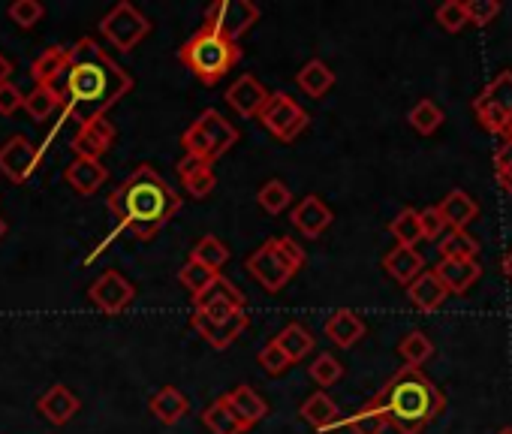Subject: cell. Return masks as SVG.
Here are the masks:
<instances>
[{
	"mask_svg": "<svg viewBox=\"0 0 512 434\" xmlns=\"http://www.w3.org/2000/svg\"><path fill=\"white\" fill-rule=\"evenodd\" d=\"M293 224L302 236L308 239H320L329 227H332V208L320 199V196H305L296 208H293Z\"/></svg>",
	"mask_w": 512,
	"mask_h": 434,
	"instance_id": "obj_16",
	"label": "cell"
},
{
	"mask_svg": "<svg viewBox=\"0 0 512 434\" xmlns=\"http://www.w3.org/2000/svg\"><path fill=\"white\" fill-rule=\"evenodd\" d=\"M434 275L446 287V293H458L461 296V293H467L482 278V266L476 260H440Z\"/></svg>",
	"mask_w": 512,
	"mask_h": 434,
	"instance_id": "obj_18",
	"label": "cell"
},
{
	"mask_svg": "<svg viewBox=\"0 0 512 434\" xmlns=\"http://www.w3.org/2000/svg\"><path fill=\"white\" fill-rule=\"evenodd\" d=\"M136 290L133 284L118 275V272H106L91 284V302L103 311V314H121L130 302H133Z\"/></svg>",
	"mask_w": 512,
	"mask_h": 434,
	"instance_id": "obj_13",
	"label": "cell"
},
{
	"mask_svg": "<svg viewBox=\"0 0 512 434\" xmlns=\"http://www.w3.org/2000/svg\"><path fill=\"white\" fill-rule=\"evenodd\" d=\"M473 112L488 133H503L512 118V70L497 73V79L485 85V91L473 100Z\"/></svg>",
	"mask_w": 512,
	"mask_h": 434,
	"instance_id": "obj_7",
	"label": "cell"
},
{
	"mask_svg": "<svg viewBox=\"0 0 512 434\" xmlns=\"http://www.w3.org/2000/svg\"><path fill=\"white\" fill-rule=\"evenodd\" d=\"M503 139H512V118H509L506 127H503Z\"/></svg>",
	"mask_w": 512,
	"mask_h": 434,
	"instance_id": "obj_52",
	"label": "cell"
},
{
	"mask_svg": "<svg viewBox=\"0 0 512 434\" xmlns=\"http://www.w3.org/2000/svg\"><path fill=\"white\" fill-rule=\"evenodd\" d=\"M332 85H335V73H332L323 61H308V64L299 70V88H302L308 97H314V100H320L323 94H329Z\"/></svg>",
	"mask_w": 512,
	"mask_h": 434,
	"instance_id": "obj_31",
	"label": "cell"
},
{
	"mask_svg": "<svg viewBox=\"0 0 512 434\" xmlns=\"http://www.w3.org/2000/svg\"><path fill=\"white\" fill-rule=\"evenodd\" d=\"M190 260L199 263V266H205L208 272L220 275V266H226V260H229V248H226L217 236H202V239L196 242Z\"/></svg>",
	"mask_w": 512,
	"mask_h": 434,
	"instance_id": "obj_34",
	"label": "cell"
},
{
	"mask_svg": "<svg viewBox=\"0 0 512 434\" xmlns=\"http://www.w3.org/2000/svg\"><path fill=\"white\" fill-rule=\"evenodd\" d=\"M25 106V94L13 85V82H4L0 85V115H13Z\"/></svg>",
	"mask_w": 512,
	"mask_h": 434,
	"instance_id": "obj_49",
	"label": "cell"
},
{
	"mask_svg": "<svg viewBox=\"0 0 512 434\" xmlns=\"http://www.w3.org/2000/svg\"><path fill=\"white\" fill-rule=\"evenodd\" d=\"M308 112L290 97V94H284V91H278V94H269V100H266V106L260 109V124L272 133V136H278L281 142H293L305 127H308Z\"/></svg>",
	"mask_w": 512,
	"mask_h": 434,
	"instance_id": "obj_10",
	"label": "cell"
},
{
	"mask_svg": "<svg viewBox=\"0 0 512 434\" xmlns=\"http://www.w3.org/2000/svg\"><path fill=\"white\" fill-rule=\"evenodd\" d=\"M437 251L443 260H476L479 257V242L473 236H467L464 230H449L446 236H440Z\"/></svg>",
	"mask_w": 512,
	"mask_h": 434,
	"instance_id": "obj_33",
	"label": "cell"
},
{
	"mask_svg": "<svg viewBox=\"0 0 512 434\" xmlns=\"http://www.w3.org/2000/svg\"><path fill=\"white\" fill-rule=\"evenodd\" d=\"M37 410H40L43 419H49L52 425H67V422L79 413V398H76L64 383H55L49 392L40 395Z\"/></svg>",
	"mask_w": 512,
	"mask_h": 434,
	"instance_id": "obj_20",
	"label": "cell"
},
{
	"mask_svg": "<svg viewBox=\"0 0 512 434\" xmlns=\"http://www.w3.org/2000/svg\"><path fill=\"white\" fill-rule=\"evenodd\" d=\"M356 434H383L386 428H389V422H386V413L371 401V404H365L356 416H350V422H347Z\"/></svg>",
	"mask_w": 512,
	"mask_h": 434,
	"instance_id": "obj_40",
	"label": "cell"
},
{
	"mask_svg": "<svg viewBox=\"0 0 512 434\" xmlns=\"http://www.w3.org/2000/svg\"><path fill=\"white\" fill-rule=\"evenodd\" d=\"M4 236H7V221L0 217V239H4Z\"/></svg>",
	"mask_w": 512,
	"mask_h": 434,
	"instance_id": "obj_53",
	"label": "cell"
},
{
	"mask_svg": "<svg viewBox=\"0 0 512 434\" xmlns=\"http://www.w3.org/2000/svg\"><path fill=\"white\" fill-rule=\"evenodd\" d=\"M407 296H410V302H413L416 308L434 311V308L443 305V299H446L449 293H446V287L437 281V275H434V269H431V272L416 275V278L407 284Z\"/></svg>",
	"mask_w": 512,
	"mask_h": 434,
	"instance_id": "obj_26",
	"label": "cell"
},
{
	"mask_svg": "<svg viewBox=\"0 0 512 434\" xmlns=\"http://www.w3.org/2000/svg\"><path fill=\"white\" fill-rule=\"evenodd\" d=\"M235 142H238V130L217 109H205L181 136L184 151L190 157H199V160H208V163L223 157Z\"/></svg>",
	"mask_w": 512,
	"mask_h": 434,
	"instance_id": "obj_6",
	"label": "cell"
},
{
	"mask_svg": "<svg viewBox=\"0 0 512 434\" xmlns=\"http://www.w3.org/2000/svg\"><path fill=\"white\" fill-rule=\"evenodd\" d=\"M40 166V148L28 136H13L0 145V172L13 184H25Z\"/></svg>",
	"mask_w": 512,
	"mask_h": 434,
	"instance_id": "obj_12",
	"label": "cell"
},
{
	"mask_svg": "<svg viewBox=\"0 0 512 434\" xmlns=\"http://www.w3.org/2000/svg\"><path fill=\"white\" fill-rule=\"evenodd\" d=\"M434 19H437V25H440L443 31H449V34H458V31L467 25V13H464V4H461V0H446V4H440L437 13H434Z\"/></svg>",
	"mask_w": 512,
	"mask_h": 434,
	"instance_id": "obj_42",
	"label": "cell"
},
{
	"mask_svg": "<svg viewBox=\"0 0 512 434\" xmlns=\"http://www.w3.org/2000/svg\"><path fill=\"white\" fill-rule=\"evenodd\" d=\"M178 281L190 290V296H199V293L214 281V272H208L205 266L187 260V266H181V272H178Z\"/></svg>",
	"mask_w": 512,
	"mask_h": 434,
	"instance_id": "obj_44",
	"label": "cell"
},
{
	"mask_svg": "<svg viewBox=\"0 0 512 434\" xmlns=\"http://www.w3.org/2000/svg\"><path fill=\"white\" fill-rule=\"evenodd\" d=\"M151 410H154V416H157L160 422L175 425L178 419H184V416H187L190 404H187V398H184V392H181V389H175V386H163L160 392H154V398H151Z\"/></svg>",
	"mask_w": 512,
	"mask_h": 434,
	"instance_id": "obj_28",
	"label": "cell"
},
{
	"mask_svg": "<svg viewBox=\"0 0 512 434\" xmlns=\"http://www.w3.org/2000/svg\"><path fill=\"white\" fill-rule=\"evenodd\" d=\"M302 416L305 422H311L317 431H332L338 425V404L326 395V392H314L305 404H302Z\"/></svg>",
	"mask_w": 512,
	"mask_h": 434,
	"instance_id": "obj_30",
	"label": "cell"
},
{
	"mask_svg": "<svg viewBox=\"0 0 512 434\" xmlns=\"http://www.w3.org/2000/svg\"><path fill=\"white\" fill-rule=\"evenodd\" d=\"M193 305H196V314L208 320H229L235 311L244 308V296L232 281H226L223 275H214V281L199 296H193Z\"/></svg>",
	"mask_w": 512,
	"mask_h": 434,
	"instance_id": "obj_11",
	"label": "cell"
},
{
	"mask_svg": "<svg viewBox=\"0 0 512 434\" xmlns=\"http://www.w3.org/2000/svg\"><path fill=\"white\" fill-rule=\"evenodd\" d=\"M100 31H103V37H106L115 49L133 52V49L151 34V22H148L133 4H127V0H124V4L112 7V10L103 16Z\"/></svg>",
	"mask_w": 512,
	"mask_h": 434,
	"instance_id": "obj_8",
	"label": "cell"
},
{
	"mask_svg": "<svg viewBox=\"0 0 512 434\" xmlns=\"http://www.w3.org/2000/svg\"><path fill=\"white\" fill-rule=\"evenodd\" d=\"M464 13H467V25L485 28L500 16V4H497V0H467Z\"/></svg>",
	"mask_w": 512,
	"mask_h": 434,
	"instance_id": "obj_43",
	"label": "cell"
},
{
	"mask_svg": "<svg viewBox=\"0 0 512 434\" xmlns=\"http://www.w3.org/2000/svg\"><path fill=\"white\" fill-rule=\"evenodd\" d=\"M109 208L124 230L139 239H151L181 208V199L151 166H136L130 178L109 196Z\"/></svg>",
	"mask_w": 512,
	"mask_h": 434,
	"instance_id": "obj_2",
	"label": "cell"
},
{
	"mask_svg": "<svg viewBox=\"0 0 512 434\" xmlns=\"http://www.w3.org/2000/svg\"><path fill=\"white\" fill-rule=\"evenodd\" d=\"M58 85H61L58 97H61V103H67V112L79 124H88L94 118H103L106 109L115 106L130 91V76L121 73L97 49V43L85 37L70 52L67 73L61 76Z\"/></svg>",
	"mask_w": 512,
	"mask_h": 434,
	"instance_id": "obj_1",
	"label": "cell"
},
{
	"mask_svg": "<svg viewBox=\"0 0 512 434\" xmlns=\"http://www.w3.org/2000/svg\"><path fill=\"white\" fill-rule=\"evenodd\" d=\"M43 16H46V10H43L40 0H16V4L10 7V19L19 28H34Z\"/></svg>",
	"mask_w": 512,
	"mask_h": 434,
	"instance_id": "obj_46",
	"label": "cell"
},
{
	"mask_svg": "<svg viewBox=\"0 0 512 434\" xmlns=\"http://www.w3.org/2000/svg\"><path fill=\"white\" fill-rule=\"evenodd\" d=\"M260 365L269 371V374H284L287 368H290V359L281 353V347L272 341V344H266L263 350H260Z\"/></svg>",
	"mask_w": 512,
	"mask_h": 434,
	"instance_id": "obj_48",
	"label": "cell"
},
{
	"mask_svg": "<svg viewBox=\"0 0 512 434\" xmlns=\"http://www.w3.org/2000/svg\"><path fill=\"white\" fill-rule=\"evenodd\" d=\"M266 100H269V91L260 85V79H253V76L235 79V82L229 85V91H226V103H229L238 115H244V118L260 115V109L266 106Z\"/></svg>",
	"mask_w": 512,
	"mask_h": 434,
	"instance_id": "obj_17",
	"label": "cell"
},
{
	"mask_svg": "<svg viewBox=\"0 0 512 434\" xmlns=\"http://www.w3.org/2000/svg\"><path fill=\"white\" fill-rule=\"evenodd\" d=\"M275 344L281 347V353L293 362H302L311 350H314V335L302 326V323H290L281 329V335L275 338Z\"/></svg>",
	"mask_w": 512,
	"mask_h": 434,
	"instance_id": "obj_29",
	"label": "cell"
},
{
	"mask_svg": "<svg viewBox=\"0 0 512 434\" xmlns=\"http://www.w3.org/2000/svg\"><path fill=\"white\" fill-rule=\"evenodd\" d=\"M64 178H67V184H70L76 193H82V196H94V193L106 184L109 169H106L100 160L76 157V160L64 169Z\"/></svg>",
	"mask_w": 512,
	"mask_h": 434,
	"instance_id": "obj_19",
	"label": "cell"
},
{
	"mask_svg": "<svg viewBox=\"0 0 512 434\" xmlns=\"http://www.w3.org/2000/svg\"><path fill=\"white\" fill-rule=\"evenodd\" d=\"M326 335L332 338V344H338L341 350H350L353 344H359L365 338V323L356 311L341 308L326 320Z\"/></svg>",
	"mask_w": 512,
	"mask_h": 434,
	"instance_id": "obj_23",
	"label": "cell"
},
{
	"mask_svg": "<svg viewBox=\"0 0 512 434\" xmlns=\"http://www.w3.org/2000/svg\"><path fill=\"white\" fill-rule=\"evenodd\" d=\"M419 230H422V239H440L446 233V221H443V214L437 205H428L419 211Z\"/></svg>",
	"mask_w": 512,
	"mask_h": 434,
	"instance_id": "obj_47",
	"label": "cell"
},
{
	"mask_svg": "<svg viewBox=\"0 0 512 434\" xmlns=\"http://www.w3.org/2000/svg\"><path fill=\"white\" fill-rule=\"evenodd\" d=\"M290 199H293L290 187H287L284 181H278V178L266 181V184L260 187V193H256V202H260V208L269 211V214H281V211L290 205Z\"/></svg>",
	"mask_w": 512,
	"mask_h": 434,
	"instance_id": "obj_39",
	"label": "cell"
},
{
	"mask_svg": "<svg viewBox=\"0 0 512 434\" xmlns=\"http://www.w3.org/2000/svg\"><path fill=\"white\" fill-rule=\"evenodd\" d=\"M308 374H311V380H314L317 386H332V383H338V380L344 377V365H341L332 353H320V356L311 362Z\"/></svg>",
	"mask_w": 512,
	"mask_h": 434,
	"instance_id": "obj_41",
	"label": "cell"
},
{
	"mask_svg": "<svg viewBox=\"0 0 512 434\" xmlns=\"http://www.w3.org/2000/svg\"><path fill=\"white\" fill-rule=\"evenodd\" d=\"M226 398V404L232 407V413L238 416V422L244 425V431L250 428V425H256L260 422L266 413H269V407H266V401L256 395L250 386H235L229 395H223Z\"/></svg>",
	"mask_w": 512,
	"mask_h": 434,
	"instance_id": "obj_24",
	"label": "cell"
},
{
	"mask_svg": "<svg viewBox=\"0 0 512 434\" xmlns=\"http://www.w3.org/2000/svg\"><path fill=\"white\" fill-rule=\"evenodd\" d=\"M10 73H13V64H10V58L0 55V85L10 82Z\"/></svg>",
	"mask_w": 512,
	"mask_h": 434,
	"instance_id": "obj_50",
	"label": "cell"
},
{
	"mask_svg": "<svg viewBox=\"0 0 512 434\" xmlns=\"http://www.w3.org/2000/svg\"><path fill=\"white\" fill-rule=\"evenodd\" d=\"M389 233L398 239V245H404V248H416V242H422V230H419V211H416V208H401V211L392 217Z\"/></svg>",
	"mask_w": 512,
	"mask_h": 434,
	"instance_id": "obj_36",
	"label": "cell"
},
{
	"mask_svg": "<svg viewBox=\"0 0 512 434\" xmlns=\"http://www.w3.org/2000/svg\"><path fill=\"white\" fill-rule=\"evenodd\" d=\"M383 266H386V272H389L398 284H410L416 275L425 272L422 254H419L416 248H404V245H398L395 251H389V254L383 257Z\"/></svg>",
	"mask_w": 512,
	"mask_h": 434,
	"instance_id": "obj_25",
	"label": "cell"
},
{
	"mask_svg": "<svg viewBox=\"0 0 512 434\" xmlns=\"http://www.w3.org/2000/svg\"><path fill=\"white\" fill-rule=\"evenodd\" d=\"M305 266V251L293 239H269L260 251H253L247 260L250 275L260 281L269 293H278L299 269Z\"/></svg>",
	"mask_w": 512,
	"mask_h": 434,
	"instance_id": "obj_5",
	"label": "cell"
},
{
	"mask_svg": "<svg viewBox=\"0 0 512 434\" xmlns=\"http://www.w3.org/2000/svg\"><path fill=\"white\" fill-rule=\"evenodd\" d=\"M67 64H70V52L61 49V46H52V49H46V52L34 61L31 76L37 79V85L55 88V85L61 82V76L67 73Z\"/></svg>",
	"mask_w": 512,
	"mask_h": 434,
	"instance_id": "obj_27",
	"label": "cell"
},
{
	"mask_svg": "<svg viewBox=\"0 0 512 434\" xmlns=\"http://www.w3.org/2000/svg\"><path fill=\"white\" fill-rule=\"evenodd\" d=\"M22 109H28V115H31L34 121H46V118H52V115L61 109V97H58L55 88L37 85V88L25 97V106H22Z\"/></svg>",
	"mask_w": 512,
	"mask_h": 434,
	"instance_id": "obj_37",
	"label": "cell"
},
{
	"mask_svg": "<svg viewBox=\"0 0 512 434\" xmlns=\"http://www.w3.org/2000/svg\"><path fill=\"white\" fill-rule=\"evenodd\" d=\"M437 208H440L443 221H446V230H467L476 221V217H479V205L464 190H458V187L449 190Z\"/></svg>",
	"mask_w": 512,
	"mask_h": 434,
	"instance_id": "obj_22",
	"label": "cell"
},
{
	"mask_svg": "<svg viewBox=\"0 0 512 434\" xmlns=\"http://www.w3.org/2000/svg\"><path fill=\"white\" fill-rule=\"evenodd\" d=\"M193 329L214 347V350H226L244 329H247V311H235L229 320H208L202 314H193Z\"/></svg>",
	"mask_w": 512,
	"mask_h": 434,
	"instance_id": "obj_14",
	"label": "cell"
},
{
	"mask_svg": "<svg viewBox=\"0 0 512 434\" xmlns=\"http://www.w3.org/2000/svg\"><path fill=\"white\" fill-rule=\"evenodd\" d=\"M178 58L181 64L205 85H214L220 82L241 58V49L238 43H229L223 40L220 34L208 31V28H199L181 49H178Z\"/></svg>",
	"mask_w": 512,
	"mask_h": 434,
	"instance_id": "obj_4",
	"label": "cell"
},
{
	"mask_svg": "<svg viewBox=\"0 0 512 434\" xmlns=\"http://www.w3.org/2000/svg\"><path fill=\"white\" fill-rule=\"evenodd\" d=\"M497 434H512V425H506V428H500Z\"/></svg>",
	"mask_w": 512,
	"mask_h": 434,
	"instance_id": "obj_54",
	"label": "cell"
},
{
	"mask_svg": "<svg viewBox=\"0 0 512 434\" xmlns=\"http://www.w3.org/2000/svg\"><path fill=\"white\" fill-rule=\"evenodd\" d=\"M398 353H401V359L407 362V368H419V365H425V362L434 356V344H431V338H428L425 332L413 329V332H407V335L401 338Z\"/></svg>",
	"mask_w": 512,
	"mask_h": 434,
	"instance_id": "obj_35",
	"label": "cell"
},
{
	"mask_svg": "<svg viewBox=\"0 0 512 434\" xmlns=\"http://www.w3.org/2000/svg\"><path fill=\"white\" fill-rule=\"evenodd\" d=\"M503 275L512 281V248L506 251V257H503Z\"/></svg>",
	"mask_w": 512,
	"mask_h": 434,
	"instance_id": "obj_51",
	"label": "cell"
},
{
	"mask_svg": "<svg viewBox=\"0 0 512 434\" xmlns=\"http://www.w3.org/2000/svg\"><path fill=\"white\" fill-rule=\"evenodd\" d=\"M178 175H181L184 190L196 199H205L214 190V163H208V160L184 154L178 163Z\"/></svg>",
	"mask_w": 512,
	"mask_h": 434,
	"instance_id": "obj_21",
	"label": "cell"
},
{
	"mask_svg": "<svg viewBox=\"0 0 512 434\" xmlns=\"http://www.w3.org/2000/svg\"><path fill=\"white\" fill-rule=\"evenodd\" d=\"M205 419V428L211 434H244V425L238 422V416L232 413V407L226 404V398H217L205 407L202 413Z\"/></svg>",
	"mask_w": 512,
	"mask_h": 434,
	"instance_id": "obj_32",
	"label": "cell"
},
{
	"mask_svg": "<svg viewBox=\"0 0 512 434\" xmlns=\"http://www.w3.org/2000/svg\"><path fill=\"white\" fill-rule=\"evenodd\" d=\"M374 404L386 413V422L392 428H398L401 434H419L434 416H440L446 401L440 389L419 374V368H404L383 386Z\"/></svg>",
	"mask_w": 512,
	"mask_h": 434,
	"instance_id": "obj_3",
	"label": "cell"
},
{
	"mask_svg": "<svg viewBox=\"0 0 512 434\" xmlns=\"http://www.w3.org/2000/svg\"><path fill=\"white\" fill-rule=\"evenodd\" d=\"M112 142H115V127H112V121L94 118V121L82 124V130L76 133L73 151H76L79 157H85V160H100V157L112 148Z\"/></svg>",
	"mask_w": 512,
	"mask_h": 434,
	"instance_id": "obj_15",
	"label": "cell"
},
{
	"mask_svg": "<svg viewBox=\"0 0 512 434\" xmlns=\"http://www.w3.org/2000/svg\"><path fill=\"white\" fill-rule=\"evenodd\" d=\"M494 175L497 184L503 187V193L512 196V139H503V145L494 154Z\"/></svg>",
	"mask_w": 512,
	"mask_h": 434,
	"instance_id": "obj_45",
	"label": "cell"
},
{
	"mask_svg": "<svg viewBox=\"0 0 512 434\" xmlns=\"http://www.w3.org/2000/svg\"><path fill=\"white\" fill-rule=\"evenodd\" d=\"M407 121H410V127H413L416 133L431 136V133H437V127L443 124V112H440V106H437L434 100H419V103L410 109Z\"/></svg>",
	"mask_w": 512,
	"mask_h": 434,
	"instance_id": "obj_38",
	"label": "cell"
},
{
	"mask_svg": "<svg viewBox=\"0 0 512 434\" xmlns=\"http://www.w3.org/2000/svg\"><path fill=\"white\" fill-rule=\"evenodd\" d=\"M256 19H260V10L250 0H217V4L208 7L202 28L220 34L229 43H238V37L256 25Z\"/></svg>",
	"mask_w": 512,
	"mask_h": 434,
	"instance_id": "obj_9",
	"label": "cell"
}]
</instances>
